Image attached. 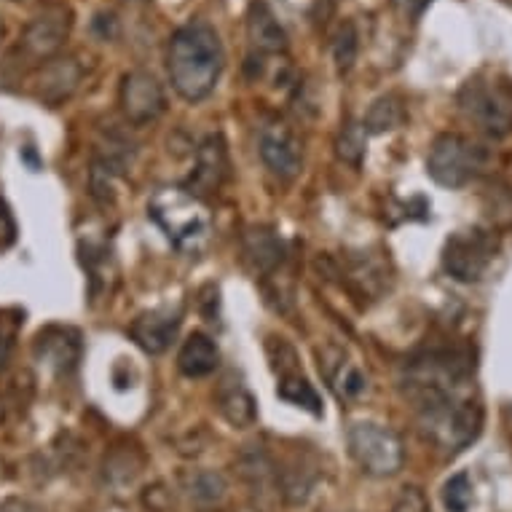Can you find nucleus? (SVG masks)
<instances>
[{
	"label": "nucleus",
	"instance_id": "obj_1",
	"mask_svg": "<svg viewBox=\"0 0 512 512\" xmlns=\"http://www.w3.org/2000/svg\"><path fill=\"white\" fill-rule=\"evenodd\" d=\"M226 51L218 30L202 19L175 30L167 51L169 81L185 102L207 100L220 81Z\"/></svg>",
	"mask_w": 512,
	"mask_h": 512
},
{
	"label": "nucleus",
	"instance_id": "obj_2",
	"mask_svg": "<svg viewBox=\"0 0 512 512\" xmlns=\"http://www.w3.org/2000/svg\"><path fill=\"white\" fill-rule=\"evenodd\" d=\"M148 218L185 255H199L210 239V212L185 188H159L148 202Z\"/></svg>",
	"mask_w": 512,
	"mask_h": 512
},
{
	"label": "nucleus",
	"instance_id": "obj_3",
	"mask_svg": "<svg viewBox=\"0 0 512 512\" xmlns=\"http://www.w3.org/2000/svg\"><path fill=\"white\" fill-rule=\"evenodd\" d=\"M421 432L443 451V454H462L478 440L483 429V408L475 400L459 395H440L419 403Z\"/></svg>",
	"mask_w": 512,
	"mask_h": 512
},
{
	"label": "nucleus",
	"instance_id": "obj_4",
	"mask_svg": "<svg viewBox=\"0 0 512 512\" xmlns=\"http://www.w3.org/2000/svg\"><path fill=\"white\" fill-rule=\"evenodd\" d=\"M459 108L480 132L488 137L512 135V84L499 76H480L467 78L459 89Z\"/></svg>",
	"mask_w": 512,
	"mask_h": 512
},
{
	"label": "nucleus",
	"instance_id": "obj_5",
	"mask_svg": "<svg viewBox=\"0 0 512 512\" xmlns=\"http://www.w3.org/2000/svg\"><path fill=\"white\" fill-rule=\"evenodd\" d=\"M491 153L486 145L464 135H440L429 148L427 172L443 188H464L480 175H486Z\"/></svg>",
	"mask_w": 512,
	"mask_h": 512
},
{
	"label": "nucleus",
	"instance_id": "obj_6",
	"mask_svg": "<svg viewBox=\"0 0 512 512\" xmlns=\"http://www.w3.org/2000/svg\"><path fill=\"white\" fill-rule=\"evenodd\" d=\"M346 440H349L354 462L373 478H389L403 467V440L389 427H381L373 421H360V424L349 427Z\"/></svg>",
	"mask_w": 512,
	"mask_h": 512
},
{
	"label": "nucleus",
	"instance_id": "obj_7",
	"mask_svg": "<svg viewBox=\"0 0 512 512\" xmlns=\"http://www.w3.org/2000/svg\"><path fill=\"white\" fill-rule=\"evenodd\" d=\"M499 242L486 228H464L445 239L443 269L456 282H478L494 263Z\"/></svg>",
	"mask_w": 512,
	"mask_h": 512
},
{
	"label": "nucleus",
	"instance_id": "obj_8",
	"mask_svg": "<svg viewBox=\"0 0 512 512\" xmlns=\"http://www.w3.org/2000/svg\"><path fill=\"white\" fill-rule=\"evenodd\" d=\"M258 153H261L263 164L271 175L279 180H293L301 172L303 164V148L298 143V137L285 121L271 118L261 126L258 132Z\"/></svg>",
	"mask_w": 512,
	"mask_h": 512
},
{
	"label": "nucleus",
	"instance_id": "obj_9",
	"mask_svg": "<svg viewBox=\"0 0 512 512\" xmlns=\"http://www.w3.org/2000/svg\"><path fill=\"white\" fill-rule=\"evenodd\" d=\"M118 102H121V113H124L126 121L135 126L151 124L167 108V97H164L159 78L145 73V70L126 73L124 81H121Z\"/></svg>",
	"mask_w": 512,
	"mask_h": 512
},
{
	"label": "nucleus",
	"instance_id": "obj_10",
	"mask_svg": "<svg viewBox=\"0 0 512 512\" xmlns=\"http://www.w3.org/2000/svg\"><path fill=\"white\" fill-rule=\"evenodd\" d=\"M70 30H73V11L68 6H49L25 27L22 51L30 59L46 62L62 49V43L68 41Z\"/></svg>",
	"mask_w": 512,
	"mask_h": 512
},
{
	"label": "nucleus",
	"instance_id": "obj_11",
	"mask_svg": "<svg viewBox=\"0 0 512 512\" xmlns=\"http://www.w3.org/2000/svg\"><path fill=\"white\" fill-rule=\"evenodd\" d=\"M319 373L328 381L330 392L341 400V403H354L368 392L370 381L368 373L357 365V362L338 346L328 344L317 349Z\"/></svg>",
	"mask_w": 512,
	"mask_h": 512
},
{
	"label": "nucleus",
	"instance_id": "obj_12",
	"mask_svg": "<svg viewBox=\"0 0 512 512\" xmlns=\"http://www.w3.org/2000/svg\"><path fill=\"white\" fill-rule=\"evenodd\" d=\"M84 78L81 62L73 57H51L43 62L33 78V94L43 105L57 108L62 102H68L78 92Z\"/></svg>",
	"mask_w": 512,
	"mask_h": 512
},
{
	"label": "nucleus",
	"instance_id": "obj_13",
	"mask_svg": "<svg viewBox=\"0 0 512 512\" xmlns=\"http://www.w3.org/2000/svg\"><path fill=\"white\" fill-rule=\"evenodd\" d=\"M228 177V148L226 140L220 132L215 135H207L202 140V145L196 148V164L194 172L185 183V191L194 194L196 199H204V196L218 194L220 185L226 183Z\"/></svg>",
	"mask_w": 512,
	"mask_h": 512
},
{
	"label": "nucleus",
	"instance_id": "obj_14",
	"mask_svg": "<svg viewBox=\"0 0 512 512\" xmlns=\"http://www.w3.org/2000/svg\"><path fill=\"white\" fill-rule=\"evenodd\" d=\"M35 360L57 376H65L81 360V336L73 328H46L35 341Z\"/></svg>",
	"mask_w": 512,
	"mask_h": 512
},
{
	"label": "nucleus",
	"instance_id": "obj_15",
	"mask_svg": "<svg viewBox=\"0 0 512 512\" xmlns=\"http://www.w3.org/2000/svg\"><path fill=\"white\" fill-rule=\"evenodd\" d=\"M180 328V311L156 309L145 311L129 325V336L145 354H161L167 352L172 338L177 336Z\"/></svg>",
	"mask_w": 512,
	"mask_h": 512
},
{
	"label": "nucleus",
	"instance_id": "obj_16",
	"mask_svg": "<svg viewBox=\"0 0 512 512\" xmlns=\"http://www.w3.org/2000/svg\"><path fill=\"white\" fill-rule=\"evenodd\" d=\"M242 247L247 261L258 274H274L285 263L287 250L277 228L271 226H250L242 236Z\"/></svg>",
	"mask_w": 512,
	"mask_h": 512
},
{
	"label": "nucleus",
	"instance_id": "obj_17",
	"mask_svg": "<svg viewBox=\"0 0 512 512\" xmlns=\"http://www.w3.org/2000/svg\"><path fill=\"white\" fill-rule=\"evenodd\" d=\"M247 35H250L252 51L255 54H285L287 51V33L277 14L271 11L269 3L255 0L250 14H247Z\"/></svg>",
	"mask_w": 512,
	"mask_h": 512
},
{
	"label": "nucleus",
	"instance_id": "obj_18",
	"mask_svg": "<svg viewBox=\"0 0 512 512\" xmlns=\"http://www.w3.org/2000/svg\"><path fill=\"white\" fill-rule=\"evenodd\" d=\"M218 411L220 416L236 429H247L255 424L258 411H255V397L250 395V389L244 387V381L236 373H228L218 384Z\"/></svg>",
	"mask_w": 512,
	"mask_h": 512
},
{
	"label": "nucleus",
	"instance_id": "obj_19",
	"mask_svg": "<svg viewBox=\"0 0 512 512\" xmlns=\"http://www.w3.org/2000/svg\"><path fill=\"white\" fill-rule=\"evenodd\" d=\"M220 365V352L215 341L210 336H204V333H194V336H188L183 346H180V352H177V368L180 373L188 378H204L215 373Z\"/></svg>",
	"mask_w": 512,
	"mask_h": 512
},
{
	"label": "nucleus",
	"instance_id": "obj_20",
	"mask_svg": "<svg viewBox=\"0 0 512 512\" xmlns=\"http://www.w3.org/2000/svg\"><path fill=\"white\" fill-rule=\"evenodd\" d=\"M239 472H242L244 483L252 488V494H271L274 488H279L277 467L261 445L244 448L239 456Z\"/></svg>",
	"mask_w": 512,
	"mask_h": 512
},
{
	"label": "nucleus",
	"instance_id": "obj_21",
	"mask_svg": "<svg viewBox=\"0 0 512 512\" xmlns=\"http://www.w3.org/2000/svg\"><path fill=\"white\" fill-rule=\"evenodd\" d=\"M403 121H405L403 102L397 100L395 94H387V97H378V100L370 105L362 126H365V132H368V135H384V132L397 129Z\"/></svg>",
	"mask_w": 512,
	"mask_h": 512
},
{
	"label": "nucleus",
	"instance_id": "obj_22",
	"mask_svg": "<svg viewBox=\"0 0 512 512\" xmlns=\"http://www.w3.org/2000/svg\"><path fill=\"white\" fill-rule=\"evenodd\" d=\"M185 494L199 504H218L226 496V478L215 470H194L183 478Z\"/></svg>",
	"mask_w": 512,
	"mask_h": 512
},
{
	"label": "nucleus",
	"instance_id": "obj_23",
	"mask_svg": "<svg viewBox=\"0 0 512 512\" xmlns=\"http://www.w3.org/2000/svg\"><path fill=\"white\" fill-rule=\"evenodd\" d=\"M277 395L282 397L285 403L298 405V408L314 413V416H319V413H322V400H319L317 389L311 387L309 381L303 378V373H293V376L279 378Z\"/></svg>",
	"mask_w": 512,
	"mask_h": 512
},
{
	"label": "nucleus",
	"instance_id": "obj_24",
	"mask_svg": "<svg viewBox=\"0 0 512 512\" xmlns=\"http://www.w3.org/2000/svg\"><path fill=\"white\" fill-rule=\"evenodd\" d=\"M357 51H360V35L354 22H344L338 27L336 38H333V59H336L338 73H349L357 62Z\"/></svg>",
	"mask_w": 512,
	"mask_h": 512
},
{
	"label": "nucleus",
	"instance_id": "obj_25",
	"mask_svg": "<svg viewBox=\"0 0 512 512\" xmlns=\"http://www.w3.org/2000/svg\"><path fill=\"white\" fill-rule=\"evenodd\" d=\"M365 140H368L365 126L357 124V121H346L336 140L338 159L346 161V164H360L362 156H365Z\"/></svg>",
	"mask_w": 512,
	"mask_h": 512
},
{
	"label": "nucleus",
	"instance_id": "obj_26",
	"mask_svg": "<svg viewBox=\"0 0 512 512\" xmlns=\"http://www.w3.org/2000/svg\"><path fill=\"white\" fill-rule=\"evenodd\" d=\"M475 491H472V480L467 472H456L445 480L443 486V504L448 512H470Z\"/></svg>",
	"mask_w": 512,
	"mask_h": 512
},
{
	"label": "nucleus",
	"instance_id": "obj_27",
	"mask_svg": "<svg viewBox=\"0 0 512 512\" xmlns=\"http://www.w3.org/2000/svg\"><path fill=\"white\" fill-rule=\"evenodd\" d=\"M266 352H269L271 360V370L277 373L279 378H287L298 373V354L290 344H287L285 338H269V344H266Z\"/></svg>",
	"mask_w": 512,
	"mask_h": 512
},
{
	"label": "nucleus",
	"instance_id": "obj_28",
	"mask_svg": "<svg viewBox=\"0 0 512 512\" xmlns=\"http://www.w3.org/2000/svg\"><path fill=\"white\" fill-rule=\"evenodd\" d=\"M126 467H140V462L135 459V454L132 451H121V454H113L105 462V475H108L113 483H118V478H121V483H135V472H126Z\"/></svg>",
	"mask_w": 512,
	"mask_h": 512
},
{
	"label": "nucleus",
	"instance_id": "obj_29",
	"mask_svg": "<svg viewBox=\"0 0 512 512\" xmlns=\"http://www.w3.org/2000/svg\"><path fill=\"white\" fill-rule=\"evenodd\" d=\"M392 512H432L429 510V502L427 496L421 494L419 488H405L403 494L397 496L395 507H392Z\"/></svg>",
	"mask_w": 512,
	"mask_h": 512
},
{
	"label": "nucleus",
	"instance_id": "obj_30",
	"mask_svg": "<svg viewBox=\"0 0 512 512\" xmlns=\"http://www.w3.org/2000/svg\"><path fill=\"white\" fill-rule=\"evenodd\" d=\"M14 239H17V223H14L9 204L0 199V252L9 250Z\"/></svg>",
	"mask_w": 512,
	"mask_h": 512
},
{
	"label": "nucleus",
	"instance_id": "obj_31",
	"mask_svg": "<svg viewBox=\"0 0 512 512\" xmlns=\"http://www.w3.org/2000/svg\"><path fill=\"white\" fill-rule=\"evenodd\" d=\"M17 325L19 319L9 322L6 317H0V370H3L6 360H9L11 346H14V336H17Z\"/></svg>",
	"mask_w": 512,
	"mask_h": 512
},
{
	"label": "nucleus",
	"instance_id": "obj_32",
	"mask_svg": "<svg viewBox=\"0 0 512 512\" xmlns=\"http://www.w3.org/2000/svg\"><path fill=\"white\" fill-rule=\"evenodd\" d=\"M0 512H46L38 504L27 502V499H19V496H11L6 502H0Z\"/></svg>",
	"mask_w": 512,
	"mask_h": 512
},
{
	"label": "nucleus",
	"instance_id": "obj_33",
	"mask_svg": "<svg viewBox=\"0 0 512 512\" xmlns=\"http://www.w3.org/2000/svg\"><path fill=\"white\" fill-rule=\"evenodd\" d=\"M0 38H3V19H0Z\"/></svg>",
	"mask_w": 512,
	"mask_h": 512
}]
</instances>
